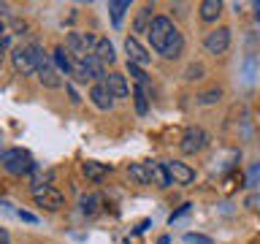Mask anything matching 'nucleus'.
Masks as SVG:
<instances>
[{
	"label": "nucleus",
	"instance_id": "1",
	"mask_svg": "<svg viewBox=\"0 0 260 244\" xmlns=\"http://www.w3.org/2000/svg\"><path fill=\"white\" fill-rule=\"evenodd\" d=\"M11 60H14V68L27 76V73H38V68L46 63V54L38 44H30V46L16 49V52L11 54Z\"/></svg>",
	"mask_w": 260,
	"mask_h": 244
},
{
	"label": "nucleus",
	"instance_id": "2",
	"mask_svg": "<svg viewBox=\"0 0 260 244\" xmlns=\"http://www.w3.org/2000/svg\"><path fill=\"white\" fill-rule=\"evenodd\" d=\"M95 36H89V33H71L68 36V44H65V49H68V54H71V60L73 65H79V63H84L89 54H92V49H95Z\"/></svg>",
	"mask_w": 260,
	"mask_h": 244
},
{
	"label": "nucleus",
	"instance_id": "3",
	"mask_svg": "<svg viewBox=\"0 0 260 244\" xmlns=\"http://www.w3.org/2000/svg\"><path fill=\"white\" fill-rule=\"evenodd\" d=\"M174 22L168 19V16H154V22H152V27H149V41H152V49H157V52L162 54V49L168 46V41L171 36H174Z\"/></svg>",
	"mask_w": 260,
	"mask_h": 244
},
{
	"label": "nucleus",
	"instance_id": "4",
	"mask_svg": "<svg viewBox=\"0 0 260 244\" xmlns=\"http://www.w3.org/2000/svg\"><path fill=\"white\" fill-rule=\"evenodd\" d=\"M0 163H3V168L8 171V174H27V171L32 168V158L27 152H22V149H8L0 155Z\"/></svg>",
	"mask_w": 260,
	"mask_h": 244
},
{
	"label": "nucleus",
	"instance_id": "5",
	"mask_svg": "<svg viewBox=\"0 0 260 244\" xmlns=\"http://www.w3.org/2000/svg\"><path fill=\"white\" fill-rule=\"evenodd\" d=\"M32 198H36L38 206H44V209H49V211L62 209V203H65L62 195L57 193L54 187H49V185H36V187H32Z\"/></svg>",
	"mask_w": 260,
	"mask_h": 244
},
{
	"label": "nucleus",
	"instance_id": "6",
	"mask_svg": "<svg viewBox=\"0 0 260 244\" xmlns=\"http://www.w3.org/2000/svg\"><path fill=\"white\" fill-rule=\"evenodd\" d=\"M203 46L209 49L211 54H222L228 46H231V30L228 27H217V30H211L206 41H203Z\"/></svg>",
	"mask_w": 260,
	"mask_h": 244
},
{
	"label": "nucleus",
	"instance_id": "7",
	"mask_svg": "<svg viewBox=\"0 0 260 244\" xmlns=\"http://www.w3.org/2000/svg\"><path fill=\"white\" fill-rule=\"evenodd\" d=\"M168 171V176H171V182L174 185H190L192 179H195V171L187 166V163H179V160H171V163H162Z\"/></svg>",
	"mask_w": 260,
	"mask_h": 244
},
{
	"label": "nucleus",
	"instance_id": "8",
	"mask_svg": "<svg viewBox=\"0 0 260 244\" xmlns=\"http://www.w3.org/2000/svg\"><path fill=\"white\" fill-rule=\"evenodd\" d=\"M203 146H206V133H203L201 128H190L184 133L182 138V152L184 155H195V152H201Z\"/></svg>",
	"mask_w": 260,
	"mask_h": 244
},
{
	"label": "nucleus",
	"instance_id": "9",
	"mask_svg": "<svg viewBox=\"0 0 260 244\" xmlns=\"http://www.w3.org/2000/svg\"><path fill=\"white\" fill-rule=\"evenodd\" d=\"M125 52H127V63H133V65H146L152 60V54L138 44V38H127L125 41Z\"/></svg>",
	"mask_w": 260,
	"mask_h": 244
},
{
	"label": "nucleus",
	"instance_id": "10",
	"mask_svg": "<svg viewBox=\"0 0 260 244\" xmlns=\"http://www.w3.org/2000/svg\"><path fill=\"white\" fill-rule=\"evenodd\" d=\"M89 98H92V103L98 106V109H111L114 106V95L109 93V87H106V81H98V84L89 89Z\"/></svg>",
	"mask_w": 260,
	"mask_h": 244
},
{
	"label": "nucleus",
	"instance_id": "11",
	"mask_svg": "<svg viewBox=\"0 0 260 244\" xmlns=\"http://www.w3.org/2000/svg\"><path fill=\"white\" fill-rule=\"evenodd\" d=\"M106 87H109V93L114 98H127L130 95V87H127V81L122 73H109V76H106Z\"/></svg>",
	"mask_w": 260,
	"mask_h": 244
},
{
	"label": "nucleus",
	"instance_id": "12",
	"mask_svg": "<svg viewBox=\"0 0 260 244\" xmlns=\"http://www.w3.org/2000/svg\"><path fill=\"white\" fill-rule=\"evenodd\" d=\"M38 79H41V84H44V87H52V89L62 84L60 73H57V68H52V63H49V60L38 68Z\"/></svg>",
	"mask_w": 260,
	"mask_h": 244
},
{
	"label": "nucleus",
	"instance_id": "13",
	"mask_svg": "<svg viewBox=\"0 0 260 244\" xmlns=\"http://www.w3.org/2000/svg\"><path fill=\"white\" fill-rule=\"evenodd\" d=\"M92 54H95L103 65H106V63H114V57H117V54H114V46H111V41H109V38H98V41H95Z\"/></svg>",
	"mask_w": 260,
	"mask_h": 244
},
{
	"label": "nucleus",
	"instance_id": "14",
	"mask_svg": "<svg viewBox=\"0 0 260 244\" xmlns=\"http://www.w3.org/2000/svg\"><path fill=\"white\" fill-rule=\"evenodd\" d=\"M222 14V3L219 0H203L201 3V19L203 22H217Z\"/></svg>",
	"mask_w": 260,
	"mask_h": 244
},
{
	"label": "nucleus",
	"instance_id": "15",
	"mask_svg": "<svg viewBox=\"0 0 260 244\" xmlns=\"http://www.w3.org/2000/svg\"><path fill=\"white\" fill-rule=\"evenodd\" d=\"M182 49H184V38H182V33H179V30H174L168 46L162 49V57H166V60H176V57L182 54Z\"/></svg>",
	"mask_w": 260,
	"mask_h": 244
},
{
	"label": "nucleus",
	"instance_id": "16",
	"mask_svg": "<svg viewBox=\"0 0 260 244\" xmlns=\"http://www.w3.org/2000/svg\"><path fill=\"white\" fill-rule=\"evenodd\" d=\"M127 176L133 179L136 185H149V182H152V176H149V168H146V163H130Z\"/></svg>",
	"mask_w": 260,
	"mask_h": 244
},
{
	"label": "nucleus",
	"instance_id": "17",
	"mask_svg": "<svg viewBox=\"0 0 260 244\" xmlns=\"http://www.w3.org/2000/svg\"><path fill=\"white\" fill-rule=\"evenodd\" d=\"M146 168H149V176H152L160 187H168V185H171V176H168V171H166V166H162V163H146Z\"/></svg>",
	"mask_w": 260,
	"mask_h": 244
},
{
	"label": "nucleus",
	"instance_id": "18",
	"mask_svg": "<svg viewBox=\"0 0 260 244\" xmlns=\"http://www.w3.org/2000/svg\"><path fill=\"white\" fill-rule=\"evenodd\" d=\"M152 6H144L141 8V14H138V19H136V33H149L152 27Z\"/></svg>",
	"mask_w": 260,
	"mask_h": 244
},
{
	"label": "nucleus",
	"instance_id": "19",
	"mask_svg": "<svg viewBox=\"0 0 260 244\" xmlns=\"http://www.w3.org/2000/svg\"><path fill=\"white\" fill-rule=\"evenodd\" d=\"M81 171H84V176L87 179H92V182H98V179H103L106 176V168L103 163H84V166H81Z\"/></svg>",
	"mask_w": 260,
	"mask_h": 244
},
{
	"label": "nucleus",
	"instance_id": "20",
	"mask_svg": "<svg viewBox=\"0 0 260 244\" xmlns=\"http://www.w3.org/2000/svg\"><path fill=\"white\" fill-rule=\"evenodd\" d=\"M133 101H136V111H138V114H146V111H149V98H146V89H144L141 84H136Z\"/></svg>",
	"mask_w": 260,
	"mask_h": 244
},
{
	"label": "nucleus",
	"instance_id": "21",
	"mask_svg": "<svg viewBox=\"0 0 260 244\" xmlns=\"http://www.w3.org/2000/svg\"><path fill=\"white\" fill-rule=\"evenodd\" d=\"M54 63H57V68H60V71H65V73H68V71H73V60H71V54H68V49H54Z\"/></svg>",
	"mask_w": 260,
	"mask_h": 244
},
{
	"label": "nucleus",
	"instance_id": "22",
	"mask_svg": "<svg viewBox=\"0 0 260 244\" xmlns=\"http://www.w3.org/2000/svg\"><path fill=\"white\" fill-rule=\"evenodd\" d=\"M127 8H130V0H111V3H109V11H111L114 24L122 22V14H125Z\"/></svg>",
	"mask_w": 260,
	"mask_h": 244
},
{
	"label": "nucleus",
	"instance_id": "23",
	"mask_svg": "<svg viewBox=\"0 0 260 244\" xmlns=\"http://www.w3.org/2000/svg\"><path fill=\"white\" fill-rule=\"evenodd\" d=\"M98 206H101V198H98V195H84V198H81V211H84V215H95Z\"/></svg>",
	"mask_w": 260,
	"mask_h": 244
},
{
	"label": "nucleus",
	"instance_id": "24",
	"mask_svg": "<svg viewBox=\"0 0 260 244\" xmlns=\"http://www.w3.org/2000/svg\"><path fill=\"white\" fill-rule=\"evenodd\" d=\"M219 98H222V89L214 87V89H206V93H201V95H198V101H201L203 106H209V103H217Z\"/></svg>",
	"mask_w": 260,
	"mask_h": 244
},
{
	"label": "nucleus",
	"instance_id": "25",
	"mask_svg": "<svg viewBox=\"0 0 260 244\" xmlns=\"http://www.w3.org/2000/svg\"><path fill=\"white\" fill-rule=\"evenodd\" d=\"M127 71H130V76H133V79L138 81V84H141V87H146V81H149V76L144 73V68H141V65H133V63H127Z\"/></svg>",
	"mask_w": 260,
	"mask_h": 244
},
{
	"label": "nucleus",
	"instance_id": "26",
	"mask_svg": "<svg viewBox=\"0 0 260 244\" xmlns=\"http://www.w3.org/2000/svg\"><path fill=\"white\" fill-rule=\"evenodd\" d=\"M203 73H206V68H203L201 63H195V65H190V68H187V81H198V79H203Z\"/></svg>",
	"mask_w": 260,
	"mask_h": 244
},
{
	"label": "nucleus",
	"instance_id": "27",
	"mask_svg": "<svg viewBox=\"0 0 260 244\" xmlns=\"http://www.w3.org/2000/svg\"><path fill=\"white\" fill-rule=\"evenodd\" d=\"M184 241H187V244H211L209 236H201V233H187Z\"/></svg>",
	"mask_w": 260,
	"mask_h": 244
},
{
	"label": "nucleus",
	"instance_id": "28",
	"mask_svg": "<svg viewBox=\"0 0 260 244\" xmlns=\"http://www.w3.org/2000/svg\"><path fill=\"white\" fill-rule=\"evenodd\" d=\"M187 211H190V203H184V206L179 209V211H174V215H171V223H174L176 217H182V215H187Z\"/></svg>",
	"mask_w": 260,
	"mask_h": 244
},
{
	"label": "nucleus",
	"instance_id": "29",
	"mask_svg": "<svg viewBox=\"0 0 260 244\" xmlns=\"http://www.w3.org/2000/svg\"><path fill=\"white\" fill-rule=\"evenodd\" d=\"M19 220H24V223H36V215H30V211H19Z\"/></svg>",
	"mask_w": 260,
	"mask_h": 244
},
{
	"label": "nucleus",
	"instance_id": "30",
	"mask_svg": "<svg viewBox=\"0 0 260 244\" xmlns=\"http://www.w3.org/2000/svg\"><path fill=\"white\" fill-rule=\"evenodd\" d=\"M0 244H11V236H8L6 228H0Z\"/></svg>",
	"mask_w": 260,
	"mask_h": 244
},
{
	"label": "nucleus",
	"instance_id": "31",
	"mask_svg": "<svg viewBox=\"0 0 260 244\" xmlns=\"http://www.w3.org/2000/svg\"><path fill=\"white\" fill-rule=\"evenodd\" d=\"M3 52H6V41L0 38V57H3Z\"/></svg>",
	"mask_w": 260,
	"mask_h": 244
},
{
	"label": "nucleus",
	"instance_id": "32",
	"mask_svg": "<svg viewBox=\"0 0 260 244\" xmlns=\"http://www.w3.org/2000/svg\"><path fill=\"white\" fill-rule=\"evenodd\" d=\"M157 244H168V236H162V239H160Z\"/></svg>",
	"mask_w": 260,
	"mask_h": 244
},
{
	"label": "nucleus",
	"instance_id": "33",
	"mask_svg": "<svg viewBox=\"0 0 260 244\" xmlns=\"http://www.w3.org/2000/svg\"><path fill=\"white\" fill-rule=\"evenodd\" d=\"M257 19H260V3H257Z\"/></svg>",
	"mask_w": 260,
	"mask_h": 244
}]
</instances>
